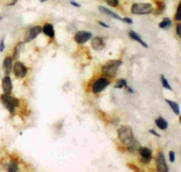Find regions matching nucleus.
<instances>
[{
	"mask_svg": "<svg viewBox=\"0 0 181 172\" xmlns=\"http://www.w3.org/2000/svg\"><path fill=\"white\" fill-rule=\"evenodd\" d=\"M118 137L119 141L128 147L130 152H134L140 147L139 143L134 139L133 130L129 126H122L118 129Z\"/></svg>",
	"mask_w": 181,
	"mask_h": 172,
	"instance_id": "f257e3e1",
	"label": "nucleus"
},
{
	"mask_svg": "<svg viewBox=\"0 0 181 172\" xmlns=\"http://www.w3.org/2000/svg\"><path fill=\"white\" fill-rule=\"evenodd\" d=\"M122 64L120 60H110L102 67V72L109 78H114L119 67Z\"/></svg>",
	"mask_w": 181,
	"mask_h": 172,
	"instance_id": "f03ea898",
	"label": "nucleus"
},
{
	"mask_svg": "<svg viewBox=\"0 0 181 172\" xmlns=\"http://www.w3.org/2000/svg\"><path fill=\"white\" fill-rule=\"evenodd\" d=\"M0 99L3 106L11 114H14L15 112V108L19 106V99L15 98L14 97H11L8 94H3L0 97Z\"/></svg>",
	"mask_w": 181,
	"mask_h": 172,
	"instance_id": "7ed1b4c3",
	"label": "nucleus"
},
{
	"mask_svg": "<svg viewBox=\"0 0 181 172\" xmlns=\"http://www.w3.org/2000/svg\"><path fill=\"white\" fill-rule=\"evenodd\" d=\"M154 8L150 3H134L131 7V13L134 15H146L152 13Z\"/></svg>",
	"mask_w": 181,
	"mask_h": 172,
	"instance_id": "20e7f679",
	"label": "nucleus"
},
{
	"mask_svg": "<svg viewBox=\"0 0 181 172\" xmlns=\"http://www.w3.org/2000/svg\"><path fill=\"white\" fill-rule=\"evenodd\" d=\"M109 79H107L106 78H100L97 79L94 83L93 84V86H92V91L95 94L103 92L107 86L109 85Z\"/></svg>",
	"mask_w": 181,
	"mask_h": 172,
	"instance_id": "39448f33",
	"label": "nucleus"
},
{
	"mask_svg": "<svg viewBox=\"0 0 181 172\" xmlns=\"http://www.w3.org/2000/svg\"><path fill=\"white\" fill-rule=\"evenodd\" d=\"M41 32H42V28L38 25L29 29L28 31L26 32V33H25L24 42L29 43V42L33 41L34 39H35L41 33Z\"/></svg>",
	"mask_w": 181,
	"mask_h": 172,
	"instance_id": "423d86ee",
	"label": "nucleus"
},
{
	"mask_svg": "<svg viewBox=\"0 0 181 172\" xmlns=\"http://www.w3.org/2000/svg\"><path fill=\"white\" fill-rule=\"evenodd\" d=\"M13 70H14L15 77L18 78H25L28 73V68L21 62H16L13 67Z\"/></svg>",
	"mask_w": 181,
	"mask_h": 172,
	"instance_id": "0eeeda50",
	"label": "nucleus"
},
{
	"mask_svg": "<svg viewBox=\"0 0 181 172\" xmlns=\"http://www.w3.org/2000/svg\"><path fill=\"white\" fill-rule=\"evenodd\" d=\"M91 37H92V33L88 31H80L75 34L74 40L79 44H84L87 43Z\"/></svg>",
	"mask_w": 181,
	"mask_h": 172,
	"instance_id": "6e6552de",
	"label": "nucleus"
},
{
	"mask_svg": "<svg viewBox=\"0 0 181 172\" xmlns=\"http://www.w3.org/2000/svg\"><path fill=\"white\" fill-rule=\"evenodd\" d=\"M138 153L141 156V161L143 163H149L152 159V151L145 146H140L138 148Z\"/></svg>",
	"mask_w": 181,
	"mask_h": 172,
	"instance_id": "1a4fd4ad",
	"label": "nucleus"
},
{
	"mask_svg": "<svg viewBox=\"0 0 181 172\" xmlns=\"http://www.w3.org/2000/svg\"><path fill=\"white\" fill-rule=\"evenodd\" d=\"M156 165H157V171L159 172H168L169 167L167 165L165 157L162 152H160L156 159Z\"/></svg>",
	"mask_w": 181,
	"mask_h": 172,
	"instance_id": "9d476101",
	"label": "nucleus"
},
{
	"mask_svg": "<svg viewBox=\"0 0 181 172\" xmlns=\"http://www.w3.org/2000/svg\"><path fill=\"white\" fill-rule=\"evenodd\" d=\"M2 87L3 90V92L5 94L12 93L13 91V83H12V80L10 78V77L8 75H6L2 81Z\"/></svg>",
	"mask_w": 181,
	"mask_h": 172,
	"instance_id": "9b49d317",
	"label": "nucleus"
},
{
	"mask_svg": "<svg viewBox=\"0 0 181 172\" xmlns=\"http://www.w3.org/2000/svg\"><path fill=\"white\" fill-rule=\"evenodd\" d=\"M91 46L96 51H102L105 48V42L101 37H95L91 41Z\"/></svg>",
	"mask_w": 181,
	"mask_h": 172,
	"instance_id": "f8f14e48",
	"label": "nucleus"
},
{
	"mask_svg": "<svg viewBox=\"0 0 181 172\" xmlns=\"http://www.w3.org/2000/svg\"><path fill=\"white\" fill-rule=\"evenodd\" d=\"M3 70L6 75H9L13 69V57H6L3 60Z\"/></svg>",
	"mask_w": 181,
	"mask_h": 172,
	"instance_id": "ddd939ff",
	"label": "nucleus"
},
{
	"mask_svg": "<svg viewBox=\"0 0 181 172\" xmlns=\"http://www.w3.org/2000/svg\"><path fill=\"white\" fill-rule=\"evenodd\" d=\"M42 32H44V33L46 36L49 37L50 38H53L55 35V32H54V28L53 25L51 23H45L44 27L42 28Z\"/></svg>",
	"mask_w": 181,
	"mask_h": 172,
	"instance_id": "4468645a",
	"label": "nucleus"
},
{
	"mask_svg": "<svg viewBox=\"0 0 181 172\" xmlns=\"http://www.w3.org/2000/svg\"><path fill=\"white\" fill-rule=\"evenodd\" d=\"M99 12H100L101 14H106V15H108V16H110V17H112V18H114V19L122 20V18H121L119 15H118L116 13L113 12V11H111L110 9L107 8V7H103V6H99Z\"/></svg>",
	"mask_w": 181,
	"mask_h": 172,
	"instance_id": "2eb2a0df",
	"label": "nucleus"
},
{
	"mask_svg": "<svg viewBox=\"0 0 181 172\" xmlns=\"http://www.w3.org/2000/svg\"><path fill=\"white\" fill-rule=\"evenodd\" d=\"M129 34H130V37L132 39H134V41H136V42H138V43H140V44H141L144 48H149L148 44H147V43H145V42L141 39V37L138 36V34L136 33L134 31H130V32L129 33Z\"/></svg>",
	"mask_w": 181,
	"mask_h": 172,
	"instance_id": "dca6fc26",
	"label": "nucleus"
},
{
	"mask_svg": "<svg viewBox=\"0 0 181 172\" xmlns=\"http://www.w3.org/2000/svg\"><path fill=\"white\" fill-rule=\"evenodd\" d=\"M155 124H156V126L159 127V129L163 130V131L166 130L168 128V126H169V124H168L165 118H163V117L157 118L155 120Z\"/></svg>",
	"mask_w": 181,
	"mask_h": 172,
	"instance_id": "f3484780",
	"label": "nucleus"
},
{
	"mask_svg": "<svg viewBox=\"0 0 181 172\" xmlns=\"http://www.w3.org/2000/svg\"><path fill=\"white\" fill-rule=\"evenodd\" d=\"M23 44H24L23 42H20V43H18V44L16 45V47L14 48V58L15 60H18V59H19V54H20V52L22 50V48L23 46Z\"/></svg>",
	"mask_w": 181,
	"mask_h": 172,
	"instance_id": "a211bd4d",
	"label": "nucleus"
},
{
	"mask_svg": "<svg viewBox=\"0 0 181 172\" xmlns=\"http://www.w3.org/2000/svg\"><path fill=\"white\" fill-rule=\"evenodd\" d=\"M166 102L170 106V107L171 109L173 110V111H174V113L176 115H180V108H179V105L176 103V102H174L173 101H170V100H166Z\"/></svg>",
	"mask_w": 181,
	"mask_h": 172,
	"instance_id": "6ab92c4d",
	"label": "nucleus"
},
{
	"mask_svg": "<svg viewBox=\"0 0 181 172\" xmlns=\"http://www.w3.org/2000/svg\"><path fill=\"white\" fill-rule=\"evenodd\" d=\"M171 24H172L171 19L169 18H165L163 21L159 23V26L160 29H168L171 26Z\"/></svg>",
	"mask_w": 181,
	"mask_h": 172,
	"instance_id": "aec40b11",
	"label": "nucleus"
},
{
	"mask_svg": "<svg viewBox=\"0 0 181 172\" xmlns=\"http://www.w3.org/2000/svg\"><path fill=\"white\" fill-rule=\"evenodd\" d=\"M126 86H127V82H126V80L125 79H119V80H118L117 84L114 86V87L115 88L121 89V88L126 87Z\"/></svg>",
	"mask_w": 181,
	"mask_h": 172,
	"instance_id": "412c9836",
	"label": "nucleus"
},
{
	"mask_svg": "<svg viewBox=\"0 0 181 172\" xmlns=\"http://www.w3.org/2000/svg\"><path fill=\"white\" fill-rule=\"evenodd\" d=\"M19 171V165L15 161H11L8 165V171L9 172H16Z\"/></svg>",
	"mask_w": 181,
	"mask_h": 172,
	"instance_id": "4be33fe9",
	"label": "nucleus"
},
{
	"mask_svg": "<svg viewBox=\"0 0 181 172\" xmlns=\"http://www.w3.org/2000/svg\"><path fill=\"white\" fill-rule=\"evenodd\" d=\"M160 78H161V82H162V85H163V86L165 87V88H166V89H168V90H172V87L170 86V85L169 84V82H168V80H167L163 75H161L160 76Z\"/></svg>",
	"mask_w": 181,
	"mask_h": 172,
	"instance_id": "5701e85b",
	"label": "nucleus"
},
{
	"mask_svg": "<svg viewBox=\"0 0 181 172\" xmlns=\"http://www.w3.org/2000/svg\"><path fill=\"white\" fill-rule=\"evenodd\" d=\"M104 1L111 7H118L119 4V0H104Z\"/></svg>",
	"mask_w": 181,
	"mask_h": 172,
	"instance_id": "b1692460",
	"label": "nucleus"
},
{
	"mask_svg": "<svg viewBox=\"0 0 181 172\" xmlns=\"http://www.w3.org/2000/svg\"><path fill=\"white\" fill-rule=\"evenodd\" d=\"M175 18H176L177 21H180L181 20V3H180L178 7H177V11H176V14H175Z\"/></svg>",
	"mask_w": 181,
	"mask_h": 172,
	"instance_id": "393cba45",
	"label": "nucleus"
},
{
	"mask_svg": "<svg viewBox=\"0 0 181 172\" xmlns=\"http://www.w3.org/2000/svg\"><path fill=\"white\" fill-rule=\"evenodd\" d=\"M156 4L158 5V8L159 10V13H162L165 9V3L164 2H156Z\"/></svg>",
	"mask_w": 181,
	"mask_h": 172,
	"instance_id": "a878e982",
	"label": "nucleus"
},
{
	"mask_svg": "<svg viewBox=\"0 0 181 172\" xmlns=\"http://www.w3.org/2000/svg\"><path fill=\"white\" fill-rule=\"evenodd\" d=\"M169 160H170V162L172 163H174L175 160V153L173 151H169Z\"/></svg>",
	"mask_w": 181,
	"mask_h": 172,
	"instance_id": "bb28decb",
	"label": "nucleus"
},
{
	"mask_svg": "<svg viewBox=\"0 0 181 172\" xmlns=\"http://www.w3.org/2000/svg\"><path fill=\"white\" fill-rule=\"evenodd\" d=\"M176 32H177V35L181 37V24L180 23H178L177 24V27H176Z\"/></svg>",
	"mask_w": 181,
	"mask_h": 172,
	"instance_id": "cd10ccee",
	"label": "nucleus"
},
{
	"mask_svg": "<svg viewBox=\"0 0 181 172\" xmlns=\"http://www.w3.org/2000/svg\"><path fill=\"white\" fill-rule=\"evenodd\" d=\"M5 48V43H4V39H2L0 42V52H2Z\"/></svg>",
	"mask_w": 181,
	"mask_h": 172,
	"instance_id": "c85d7f7f",
	"label": "nucleus"
},
{
	"mask_svg": "<svg viewBox=\"0 0 181 172\" xmlns=\"http://www.w3.org/2000/svg\"><path fill=\"white\" fill-rule=\"evenodd\" d=\"M122 20H123L124 22L129 23V24H133V23H134L133 20H132L131 18H122Z\"/></svg>",
	"mask_w": 181,
	"mask_h": 172,
	"instance_id": "c756f323",
	"label": "nucleus"
},
{
	"mask_svg": "<svg viewBox=\"0 0 181 172\" xmlns=\"http://www.w3.org/2000/svg\"><path fill=\"white\" fill-rule=\"evenodd\" d=\"M69 3H70V4H71V5L74 6V7H81V5H80V3H77V2H75V1H73V0H71V1H69Z\"/></svg>",
	"mask_w": 181,
	"mask_h": 172,
	"instance_id": "7c9ffc66",
	"label": "nucleus"
},
{
	"mask_svg": "<svg viewBox=\"0 0 181 172\" xmlns=\"http://www.w3.org/2000/svg\"><path fill=\"white\" fill-rule=\"evenodd\" d=\"M149 132L150 134H153L154 136H158V137H160V136H160V135H159V134H158V133H157V132H156V131H155L154 130H153V129L149 130Z\"/></svg>",
	"mask_w": 181,
	"mask_h": 172,
	"instance_id": "2f4dec72",
	"label": "nucleus"
},
{
	"mask_svg": "<svg viewBox=\"0 0 181 172\" xmlns=\"http://www.w3.org/2000/svg\"><path fill=\"white\" fill-rule=\"evenodd\" d=\"M99 24L101 25L102 27H104V28H106V29H109V26L108 24H106V23H104V22H103L101 21H99Z\"/></svg>",
	"mask_w": 181,
	"mask_h": 172,
	"instance_id": "473e14b6",
	"label": "nucleus"
},
{
	"mask_svg": "<svg viewBox=\"0 0 181 172\" xmlns=\"http://www.w3.org/2000/svg\"><path fill=\"white\" fill-rule=\"evenodd\" d=\"M126 88H127V89H128V91H129V92H130V93H134V90H133V89H132V88H131V87H130V86H126Z\"/></svg>",
	"mask_w": 181,
	"mask_h": 172,
	"instance_id": "72a5a7b5",
	"label": "nucleus"
},
{
	"mask_svg": "<svg viewBox=\"0 0 181 172\" xmlns=\"http://www.w3.org/2000/svg\"><path fill=\"white\" fill-rule=\"evenodd\" d=\"M38 1H40L41 3H44V2H46L47 0H38Z\"/></svg>",
	"mask_w": 181,
	"mask_h": 172,
	"instance_id": "f704fd0d",
	"label": "nucleus"
}]
</instances>
